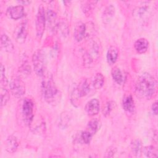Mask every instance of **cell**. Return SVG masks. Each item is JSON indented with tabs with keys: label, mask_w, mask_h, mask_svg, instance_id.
Here are the masks:
<instances>
[{
	"label": "cell",
	"mask_w": 158,
	"mask_h": 158,
	"mask_svg": "<svg viewBox=\"0 0 158 158\" xmlns=\"http://www.w3.org/2000/svg\"><path fill=\"white\" fill-rule=\"evenodd\" d=\"M152 112L155 114V115H157V102L156 101L153 103V104L152 105Z\"/></svg>",
	"instance_id": "31"
},
{
	"label": "cell",
	"mask_w": 158,
	"mask_h": 158,
	"mask_svg": "<svg viewBox=\"0 0 158 158\" xmlns=\"http://www.w3.org/2000/svg\"><path fill=\"white\" fill-rule=\"evenodd\" d=\"M115 106V102L112 101H107L104 108H103V110H102V113H103V115L106 117L107 116H109L110 114V112L112 111L113 109H114Z\"/></svg>",
	"instance_id": "28"
},
{
	"label": "cell",
	"mask_w": 158,
	"mask_h": 158,
	"mask_svg": "<svg viewBox=\"0 0 158 158\" xmlns=\"http://www.w3.org/2000/svg\"><path fill=\"white\" fill-rule=\"evenodd\" d=\"M147 10H148V6H146L136 7L133 10V15L137 18L141 17L143 15H144Z\"/></svg>",
	"instance_id": "30"
},
{
	"label": "cell",
	"mask_w": 158,
	"mask_h": 158,
	"mask_svg": "<svg viewBox=\"0 0 158 158\" xmlns=\"http://www.w3.org/2000/svg\"><path fill=\"white\" fill-rule=\"evenodd\" d=\"M48 28L53 32L57 31L58 22L57 21V15L52 10H48L46 15Z\"/></svg>",
	"instance_id": "12"
},
{
	"label": "cell",
	"mask_w": 158,
	"mask_h": 158,
	"mask_svg": "<svg viewBox=\"0 0 158 158\" xmlns=\"http://www.w3.org/2000/svg\"><path fill=\"white\" fill-rule=\"evenodd\" d=\"M142 152L148 157H157V151L153 146H147L142 148Z\"/></svg>",
	"instance_id": "24"
},
{
	"label": "cell",
	"mask_w": 158,
	"mask_h": 158,
	"mask_svg": "<svg viewBox=\"0 0 158 158\" xmlns=\"http://www.w3.org/2000/svg\"><path fill=\"white\" fill-rule=\"evenodd\" d=\"M111 75L113 80L118 85H122L123 83L124 80V77L121 70L118 67H114L111 71Z\"/></svg>",
	"instance_id": "21"
},
{
	"label": "cell",
	"mask_w": 158,
	"mask_h": 158,
	"mask_svg": "<svg viewBox=\"0 0 158 158\" xmlns=\"http://www.w3.org/2000/svg\"><path fill=\"white\" fill-rule=\"evenodd\" d=\"M20 3H22V5H28L29 4L31 3V1H19Z\"/></svg>",
	"instance_id": "33"
},
{
	"label": "cell",
	"mask_w": 158,
	"mask_h": 158,
	"mask_svg": "<svg viewBox=\"0 0 158 158\" xmlns=\"http://www.w3.org/2000/svg\"><path fill=\"white\" fill-rule=\"evenodd\" d=\"M99 129V122L97 119H92L88 123L87 125V130L91 132L93 135H94Z\"/></svg>",
	"instance_id": "26"
},
{
	"label": "cell",
	"mask_w": 158,
	"mask_h": 158,
	"mask_svg": "<svg viewBox=\"0 0 158 158\" xmlns=\"http://www.w3.org/2000/svg\"><path fill=\"white\" fill-rule=\"evenodd\" d=\"M1 48L4 51L8 52H12L14 50V46L12 41L5 33H2L1 36Z\"/></svg>",
	"instance_id": "16"
},
{
	"label": "cell",
	"mask_w": 158,
	"mask_h": 158,
	"mask_svg": "<svg viewBox=\"0 0 158 158\" xmlns=\"http://www.w3.org/2000/svg\"><path fill=\"white\" fill-rule=\"evenodd\" d=\"M32 62L36 74L39 77L43 76L46 69V56L43 50L38 49L33 53Z\"/></svg>",
	"instance_id": "5"
},
{
	"label": "cell",
	"mask_w": 158,
	"mask_h": 158,
	"mask_svg": "<svg viewBox=\"0 0 158 158\" xmlns=\"http://www.w3.org/2000/svg\"><path fill=\"white\" fill-rule=\"evenodd\" d=\"M1 105L4 106L7 102L9 98V93L7 89V86L1 85Z\"/></svg>",
	"instance_id": "25"
},
{
	"label": "cell",
	"mask_w": 158,
	"mask_h": 158,
	"mask_svg": "<svg viewBox=\"0 0 158 158\" xmlns=\"http://www.w3.org/2000/svg\"><path fill=\"white\" fill-rule=\"evenodd\" d=\"M19 146V141L17 138L13 135L9 136L5 142V149L9 153H14Z\"/></svg>",
	"instance_id": "15"
},
{
	"label": "cell",
	"mask_w": 158,
	"mask_h": 158,
	"mask_svg": "<svg viewBox=\"0 0 158 158\" xmlns=\"http://www.w3.org/2000/svg\"><path fill=\"white\" fill-rule=\"evenodd\" d=\"M46 14L42 6H40L36 18V33L38 38H41L44 33L46 25Z\"/></svg>",
	"instance_id": "9"
},
{
	"label": "cell",
	"mask_w": 158,
	"mask_h": 158,
	"mask_svg": "<svg viewBox=\"0 0 158 158\" xmlns=\"http://www.w3.org/2000/svg\"><path fill=\"white\" fill-rule=\"evenodd\" d=\"M93 136V135L91 132H89L88 130H86L81 133L80 139L84 144H88L90 143Z\"/></svg>",
	"instance_id": "29"
},
{
	"label": "cell",
	"mask_w": 158,
	"mask_h": 158,
	"mask_svg": "<svg viewBox=\"0 0 158 158\" xmlns=\"http://www.w3.org/2000/svg\"><path fill=\"white\" fill-rule=\"evenodd\" d=\"M34 104L31 99L25 98L22 100L20 107V114L22 120L26 125H30L33 118Z\"/></svg>",
	"instance_id": "4"
},
{
	"label": "cell",
	"mask_w": 158,
	"mask_h": 158,
	"mask_svg": "<svg viewBox=\"0 0 158 158\" xmlns=\"http://www.w3.org/2000/svg\"><path fill=\"white\" fill-rule=\"evenodd\" d=\"M115 152V148H109L107 149V151H106V154H107V155H106V157H110V154H112V155L113 156Z\"/></svg>",
	"instance_id": "32"
},
{
	"label": "cell",
	"mask_w": 158,
	"mask_h": 158,
	"mask_svg": "<svg viewBox=\"0 0 158 158\" xmlns=\"http://www.w3.org/2000/svg\"><path fill=\"white\" fill-rule=\"evenodd\" d=\"M96 1H87L82 5V10L86 16H89L93 11Z\"/></svg>",
	"instance_id": "23"
},
{
	"label": "cell",
	"mask_w": 158,
	"mask_h": 158,
	"mask_svg": "<svg viewBox=\"0 0 158 158\" xmlns=\"http://www.w3.org/2000/svg\"><path fill=\"white\" fill-rule=\"evenodd\" d=\"M107 60L110 65L114 64L118 57V49L115 46H111L107 52Z\"/></svg>",
	"instance_id": "18"
},
{
	"label": "cell",
	"mask_w": 158,
	"mask_h": 158,
	"mask_svg": "<svg viewBox=\"0 0 158 158\" xmlns=\"http://www.w3.org/2000/svg\"><path fill=\"white\" fill-rule=\"evenodd\" d=\"M28 33V25L27 21L19 23L14 29L13 37L19 44H23L27 37Z\"/></svg>",
	"instance_id": "7"
},
{
	"label": "cell",
	"mask_w": 158,
	"mask_h": 158,
	"mask_svg": "<svg viewBox=\"0 0 158 158\" xmlns=\"http://www.w3.org/2000/svg\"><path fill=\"white\" fill-rule=\"evenodd\" d=\"M86 35V24L79 22L77 24L74 30V38L78 42L82 41Z\"/></svg>",
	"instance_id": "14"
},
{
	"label": "cell",
	"mask_w": 158,
	"mask_h": 158,
	"mask_svg": "<svg viewBox=\"0 0 158 158\" xmlns=\"http://www.w3.org/2000/svg\"><path fill=\"white\" fill-rule=\"evenodd\" d=\"M9 88L12 94L16 98H21L25 93V83L18 77H14L11 79Z\"/></svg>",
	"instance_id": "8"
},
{
	"label": "cell",
	"mask_w": 158,
	"mask_h": 158,
	"mask_svg": "<svg viewBox=\"0 0 158 158\" xmlns=\"http://www.w3.org/2000/svg\"><path fill=\"white\" fill-rule=\"evenodd\" d=\"M85 109L87 114L89 116L97 115L100 109V103L99 100L96 98L91 99L86 103Z\"/></svg>",
	"instance_id": "11"
},
{
	"label": "cell",
	"mask_w": 158,
	"mask_h": 158,
	"mask_svg": "<svg viewBox=\"0 0 158 158\" xmlns=\"http://www.w3.org/2000/svg\"><path fill=\"white\" fill-rule=\"evenodd\" d=\"M6 15L8 17L13 20H18L25 15L24 7L22 5L10 6L7 8Z\"/></svg>",
	"instance_id": "10"
},
{
	"label": "cell",
	"mask_w": 158,
	"mask_h": 158,
	"mask_svg": "<svg viewBox=\"0 0 158 158\" xmlns=\"http://www.w3.org/2000/svg\"><path fill=\"white\" fill-rule=\"evenodd\" d=\"M41 88L44 100L48 103L53 102L57 95L58 90L52 78L46 77L41 82Z\"/></svg>",
	"instance_id": "2"
},
{
	"label": "cell",
	"mask_w": 158,
	"mask_h": 158,
	"mask_svg": "<svg viewBox=\"0 0 158 158\" xmlns=\"http://www.w3.org/2000/svg\"><path fill=\"white\" fill-rule=\"evenodd\" d=\"M93 86L96 89H101L104 83V77L101 73H97L93 77L91 80Z\"/></svg>",
	"instance_id": "20"
},
{
	"label": "cell",
	"mask_w": 158,
	"mask_h": 158,
	"mask_svg": "<svg viewBox=\"0 0 158 158\" xmlns=\"http://www.w3.org/2000/svg\"><path fill=\"white\" fill-rule=\"evenodd\" d=\"M90 91V85L86 78L82 79L71 94V102L73 106L78 103L79 98L86 96Z\"/></svg>",
	"instance_id": "6"
},
{
	"label": "cell",
	"mask_w": 158,
	"mask_h": 158,
	"mask_svg": "<svg viewBox=\"0 0 158 158\" xmlns=\"http://www.w3.org/2000/svg\"><path fill=\"white\" fill-rule=\"evenodd\" d=\"M142 148H143L141 147V143L139 140L135 139L131 143V152L135 156H140L141 153H142Z\"/></svg>",
	"instance_id": "22"
},
{
	"label": "cell",
	"mask_w": 158,
	"mask_h": 158,
	"mask_svg": "<svg viewBox=\"0 0 158 158\" xmlns=\"http://www.w3.org/2000/svg\"><path fill=\"white\" fill-rule=\"evenodd\" d=\"M149 47L148 41L144 38H139L134 43V48L136 51L139 54L145 53Z\"/></svg>",
	"instance_id": "17"
},
{
	"label": "cell",
	"mask_w": 158,
	"mask_h": 158,
	"mask_svg": "<svg viewBox=\"0 0 158 158\" xmlns=\"http://www.w3.org/2000/svg\"><path fill=\"white\" fill-rule=\"evenodd\" d=\"M101 46L96 41H92L89 48L83 54V64L86 67H92L99 58Z\"/></svg>",
	"instance_id": "3"
},
{
	"label": "cell",
	"mask_w": 158,
	"mask_h": 158,
	"mask_svg": "<svg viewBox=\"0 0 158 158\" xmlns=\"http://www.w3.org/2000/svg\"><path fill=\"white\" fill-rule=\"evenodd\" d=\"M122 107L123 110L128 114H133L135 110V101L131 94L126 95L122 100Z\"/></svg>",
	"instance_id": "13"
},
{
	"label": "cell",
	"mask_w": 158,
	"mask_h": 158,
	"mask_svg": "<svg viewBox=\"0 0 158 158\" xmlns=\"http://www.w3.org/2000/svg\"><path fill=\"white\" fill-rule=\"evenodd\" d=\"M115 14V8L112 5L110 4L109 6H107L104 10L103 11L102 15V20L103 23L107 24L109 23L111 20L112 19L114 15Z\"/></svg>",
	"instance_id": "19"
},
{
	"label": "cell",
	"mask_w": 158,
	"mask_h": 158,
	"mask_svg": "<svg viewBox=\"0 0 158 158\" xmlns=\"http://www.w3.org/2000/svg\"><path fill=\"white\" fill-rule=\"evenodd\" d=\"M157 83L149 73H143L138 78L135 85L136 95L141 98L150 99L156 93Z\"/></svg>",
	"instance_id": "1"
},
{
	"label": "cell",
	"mask_w": 158,
	"mask_h": 158,
	"mask_svg": "<svg viewBox=\"0 0 158 158\" xmlns=\"http://www.w3.org/2000/svg\"><path fill=\"white\" fill-rule=\"evenodd\" d=\"M57 30H59L64 36L68 35L69 28H68V24L66 20H62L58 22Z\"/></svg>",
	"instance_id": "27"
}]
</instances>
